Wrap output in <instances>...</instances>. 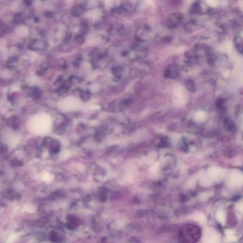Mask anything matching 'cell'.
<instances>
[{"instance_id": "obj_1", "label": "cell", "mask_w": 243, "mask_h": 243, "mask_svg": "<svg viewBox=\"0 0 243 243\" xmlns=\"http://www.w3.org/2000/svg\"><path fill=\"white\" fill-rule=\"evenodd\" d=\"M199 228L192 225H188L182 228L180 234L181 239L183 242H194L200 237Z\"/></svg>"}, {"instance_id": "obj_2", "label": "cell", "mask_w": 243, "mask_h": 243, "mask_svg": "<svg viewBox=\"0 0 243 243\" xmlns=\"http://www.w3.org/2000/svg\"><path fill=\"white\" fill-rule=\"evenodd\" d=\"M209 11V8L203 1L199 0L196 1L191 8V11L194 14H206Z\"/></svg>"}, {"instance_id": "obj_3", "label": "cell", "mask_w": 243, "mask_h": 243, "mask_svg": "<svg viewBox=\"0 0 243 243\" xmlns=\"http://www.w3.org/2000/svg\"><path fill=\"white\" fill-rule=\"evenodd\" d=\"M183 17L179 13L171 14L169 16L167 21L166 25L170 29L175 28L182 21Z\"/></svg>"}, {"instance_id": "obj_4", "label": "cell", "mask_w": 243, "mask_h": 243, "mask_svg": "<svg viewBox=\"0 0 243 243\" xmlns=\"http://www.w3.org/2000/svg\"><path fill=\"white\" fill-rule=\"evenodd\" d=\"M81 6L84 10H89L100 7L101 3L98 0H86Z\"/></svg>"}, {"instance_id": "obj_5", "label": "cell", "mask_w": 243, "mask_h": 243, "mask_svg": "<svg viewBox=\"0 0 243 243\" xmlns=\"http://www.w3.org/2000/svg\"><path fill=\"white\" fill-rule=\"evenodd\" d=\"M5 197L7 199L10 201H13V200L19 201L21 198V196L20 194L12 189L8 190L5 193Z\"/></svg>"}, {"instance_id": "obj_6", "label": "cell", "mask_w": 243, "mask_h": 243, "mask_svg": "<svg viewBox=\"0 0 243 243\" xmlns=\"http://www.w3.org/2000/svg\"><path fill=\"white\" fill-rule=\"evenodd\" d=\"M85 10L82 7L81 5H76L72 7L71 13L75 16L78 17L83 14Z\"/></svg>"}, {"instance_id": "obj_7", "label": "cell", "mask_w": 243, "mask_h": 243, "mask_svg": "<svg viewBox=\"0 0 243 243\" xmlns=\"http://www.w3.org/2000/svg\"><path fill=\"white\" fill-rule=\"evenodd\" d=\"M235 45L239 52L242 53L243 51V40L242 35L236 34L235 38Z\"/></svg>"}, {"instance_id": "obj_8", "label": "cell", "mask_w": 243, "mask_h": 243, "mask_svg": "<svg viewBox=\"0 0 243 243\" xmlns=\"http://www.w3.org/2000/svg\"><path fill=\"white\" fill-rule=\"evenodd\" d=\"M108 193V189L105 187H101L99 189L98 195L99 200L102 202H105L106 199V195Z\"/></svg>"}, {"instance_id": "obj_9", "label": "cell", "mask_w": 243, "mask_h": 243, "mask_svg": "<svg viewBox=\"0 0 243 243\" xmlns=\"http://www.w3.org/2000/svg\"><path fill=\"white\" fill-rule=\"evenodd\" d=\"M225 128L226 130L228 131H231L233 130L234 127V124L232 121L228 118L225 119V123H224Z\"/></svg>"}, {"instance_id": "obj_10", "label": "cell", "mask_w": 243, "mask_h": 243, "mask_svg": "<svg viewBox=\"0 0 243 243\" xmlns=\"http://www.w3.org/2000/svg\"><path fill=\"white\" fill-rule=\"evenodd\" d=\"M186 86L187 88L191 92H194L195 91L196 88H195V84L193 81L190 80L187 81L186 83Z\"/></svg>"}, {"instance_id": "obj_11", "label": "cell", "mask_w": 243, "mask_h": 243, "mask_svg": "<svg viewBox=\"0 0 243 243\" xmlns=\"http://www.w3.org/2000/svg\"><path fill=\"white\" fill-rule=\"evenodd\" d=\"M67 219L68 221V223L74 226H76V224H78V219L76 218L75 216H68Z\"/></svg>"}, {"instance_id": "obj_12", "label": "cell", "mask_w": 243, "mask_h": 243, "mask_svg": "<svg viewBox=\"0 0 243 243\" xmlns=\"http://www.w3.org/2000/svg\"><path fill=\"white\" fill-rule=\"evenodd\" d=\"M11 165L13 167H21L23 165V163L21 161L19 160H13L11 161Z\"/></svg>"}, {"instance_id": "obj_13", "label": "cell", "mask_w": 243, "mask_h": 243, "mask_svg": "<svg viewBox=\"0 0 243 243\" xmlns=\"http://www.w3.org/2000/svg\"><path fill=\"white\" fill-rule=\"evenodd\" d=\"M50 239L52 242H58L59 241V238L57 233L52 231L50 234Z\"/></svg>"}, {"instance_id": "obj_14", "label": "cell", "mask_w": 243, "mask_h": 243, "mask_svg": "<svg viewBox=\"0 0 243 243\" xmlns=\"http://www.w3.org/2000/svg\"><path fill=\"white\" fill-rule=\"evenodd\" d=\"M75 40L76 41V42L79 44H82L84 41V39L83 35H81V34H78V35H76V37L75 38Z\"/></svg>"}, {"instance_id": "obj_15", "label": "cell", "mask_w": 243, "mask_h": 243, "mask_svg": "<svg viewBox=\"0 0 243 243\" xmlns=\"http://www.w3.org/2000/svg\"><path fill=\"white\" fill-rule=\"evenodd\" d=\"M88 26L86 25H83L80 30V34L83 35L84 34H86L88 33Z\"/></svg>"}, {"instance_id": "obj_16", "label": "cell", "mask_w": 243, "mask_h": 243, "mask_svg": "<svg viewBox=\"0 0 243 243\" xmlns=\"http://www.w3.org/2000/svg\"><path fill=\"white\" fill-rule=\"evenodd\" d=\"M40 90L38 89H34L33 92V97L38 98L40 97Z\"/></svg>"}, {"instance_id": "obj_17", "label": "cell", "mask_w": 243, "mask_h": 243, "mask_svg": "<svg viewBox=\"0 0 243 243\" xmlns=\"http://www.w3.org/2000/svg\"><path fill=\"white\" fill-rule=\"evenodd\" d=\"M122 10L123 9L121 7H116L113 9V12H115L117 13H120L122 11Z\"/></svg>"}, {"instance_id": "obj_18", "label": "cell", "mask_w": 243, "mask_h": 243, "mask_svg": "<svg viewBox=\"0 0 243 243\" xmlns=\"http://www.w3.org/2000/svg\"><path fill=\"white\" fill-rule=\"evenodd\" d=\"M91 199V197L90 195H86L84 198V201L85 202H89Z\"/></svg>"}]
</instances>
